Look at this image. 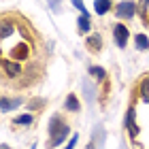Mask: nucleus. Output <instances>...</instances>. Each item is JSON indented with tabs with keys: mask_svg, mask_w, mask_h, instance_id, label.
I'll return each instance as SVG.
<instances>
[{
	"mask_svg": "<svg viewBox=\"0 0 149 149\" xmlns=\"http://www.w3.org/2000/svg\"><path fill=\"white\" fill-rule=\"evenodd\" d=\"M70 134V126L68 121H64L62 115H51L49 119V145L51 147H60L66 141V136Z\"/></svg>",
	"mask_w": 149,
	"mask_h": 149,
	"instance_id": "f257e3e1",
	"label": "nucleus"
},
{
	"mask_svg": "<svg viewBox=\"0 0 149 149\" xmlns=\"http://www.w3.org/2000/svg\"><path fill=\"white\" fill-rule=\"evenodd\" d=\"M139 11V4L130 2V0H124V2H119L117 6H115V15H117L119 19H132L134 15H136Z\"/></svg>",
	"mask_w": 149,
	"mask_h": 149,
	"instance_id": "f03ea898",
	"label": "nucleus"
},
{
	"mask_svg": "<svg viewBox=\"0 0 149 149\" xmlns=\"http://www.w3.org/2000/svg\"><path fill=\"white\" fill-rule=\"evenodd\" d=\"M113 38H115V43H117V47H124L128 45V38H130V32H128V28L124 24H115V28H113Z\"/></svg>",
	"mask_w": 149,
	"mask_h": 149,
	"instance_id": "7ed1b4c3",
	"label": "nucleus"
},
{
	"mask_svg": "<svg viewBox=\"0 0 149 149\" xmlns=\"http://www.w3.org/2000/svg\"><path fill=\"white\" fill-rule=\"evenodd\" d=\"M2 72L6 74V77H19L22 74V66H19L17 62H13L11 58H2Z\"/></svg>",
	"mask_w": 149,
	"mask_h": 149,
	"instance_id": "20e7f679",
	"label": "nucleus"
},
{
	"mask_svg": "<svg viewBox=\"0 0 149 149\" xmlns=\"http://www.w3.org/2000/svg\"><path fill=\"white\" fill-rule=\"evenodd\" d=\"M126 130H128V134H130V139H134V136L139 134V128H136V124H134V107L128 109V115H126Z\"/></svg>",
	"mask_w": 149,
	"mask_h": 149,
	"instance_id": "39448f33",
	"label": "nucleus"
},
{
	"mask_svg": "<svg viewBox=\"0 0 149 149\" xmlns=\"http://www.w3.org/2000/svg\"><path fill=\"white\" fill-rule=\"evenodd\" d=\"M113 2L111 0H94V11H96V15H107V13L111 11Z\"/></svg>",
	"mask_w": 149,
	"mask_h": 149,
	"instance_id": "423d86ee",
	"label": "nucleus"
},
{
	"mask_svg": "<svg viewBox=\"0 0 149 149\" xmlns=\"http://www.w3.org/2000/svg\"><path fill=\"white\" fill-rule=\"evenodd\" d=\"M24 100L22 98H9V96H2V113H9L11 109H17Z\"/></svg>",
	"mask_w": 149,
	"mask_h": 149,
	"instance_id": "0eeeda50",
	"label": "nucleus"
},
{
	"mask_svg": "<svg viewBox=\"0 0 149 149\" xmlns=\"http://www.w3.org/2000/svg\"><path fill=\"white\" fill-rule=\"evenodd\" d=\"M87 49H90L92 53H98L100 49H102V38H100L98 34H94L87 38Z\"/></svg>",
	"mask_w": 149,
	"mask_h": 149,
	"instance_id": "6e6552de",
	"label": "nucleus"
},
{
	"mask_svg": "<svg viewBox=\"0 0 149 149\" xmlns=\"http://www.w3.org/2000/svg\"><path fill=\"white\" fill-rule=\"evenodd\" d=\"M64 107H66L68 111H72V113H77V111L81 109V104H79V100H77V96H74V94H68V96H66Z\"/></svg>",
	"mask_w": 149,
	"mask_h": 149,
	"instance_id": "1a4fd4ad",
	"label": "nucleus"
},
{
	"mask_svg": "<svg viewBox=\"0 0 149 149\" xmlns=\"http://www.w3.org/2000/svg\"><path fill=\"white\" fill-rule=\"evenodd\" d=\"M134 43H136V47L141 51H147L149 49V38L145 34H136V36H134Z\"/></svg>",
	"mask_w": 149,
	"mask_h": 149,
	"instance_id": "9d476101",
	"label": "nucleus"
},
{
	"mask_svg": "<svg viewBox=\"0 0 149 149\" xmlns=\"http://www.w3.org/2000/svg\"><path fill=\"white\" fill-rule=\"evenodd\" d=\"M32 121H34L32 115H19V117L13 119V126H30Z\"/></svg>",
	"mask_w": 149,
	"mask_h": 149,
	"instance_id": "9b49d317",
	"label": "nucleus"
},
{
	"mask_svg": "<svg viewBox=\"0 0 149 149\" xmlns=\"http://www.w3.org/2000/svg\"><path fill=\"white\" fill-rule=\"evenodd\" d=\"M141 98H143V102H149V77H145L141 83Z\"/></svg>",
	"mask_w": 149,
	"mask_h": 149,
	"instance_id": "f8f14e48",
	"label": "nucleus"
},
{
	"mask_svg": "<svg viewBox=\"0 0 149 149\" xmlns=\"http://www.w3.org/2000/svg\"><path fill=\"white\" fill-rule=\"evenodd\" d=\"M90 74H92L96 81H102L107 72H104V68H100V66H90Z\"/></svg>",
	"mask_w": 149,
	"mask_h": 149,
	"instance_id": "ddd939ff",
	"label": "nucleus"
},
{
	"mask_svg": "<svg viewBox=\"0 0 149 149\" xmlns=\"http://www.w3.org/2000/svg\"><path fill=\"white\" fill-rule=\"evenodd\" d=\"M92 24H90V17L87 15H81L79 17V32H90Z\"/></svg>",
	"mask_w": 149,
	"mask_h": 149,
	"instance_id": "4468645a",
	"label": "nucleus"
},
{
	"mask_svg": "<svg viewBox=\"0 0 149 149\" xmlns=\"http://www.w3.org/2000/svg\"><path fill=\"white\" fill-rule=\"evenodd\" d=\"M77 143H79V136H77V134H72L70 141H68V145H66L64 149H74V147H77Z\"/></svg>",
	"mask_w": 149,
	"mask_h": 149,
	"instance_id": "2eb2a0df",
	"label": "nucleus"
},
{
	"mask_svg": "<svg viewBox=\"0 0 149 149\" xmlns=\"http://www.w3.org/2000/svg\"><path fill=\"white\" fill-rule=\"evenodd\" d=\"M45 104V100H30V109L32 107H43Z\"/></svg>",
	"mask_w": 149,
	"mask_h": 149,
	"instance_id": "dca6fc26",
	"label": "nucleus"
},
{
	"mask_svg": "<svg viewBox=\"0 0 149 149\" xmlns=\"http://www.w3.org/2000/svg\"><path fill=\"white\" fill-rule=\"evenodd\" d=\"M139 6H141V11H147V9H149V0H141Z\"/></svg>",
	"mask_w": 149,
	"mask_h": 149,
	"instance_id": "f3484780",
	"label": "nucleus"
},
{
	"mask_svg": "<svg viewBox=\"0 0 149 149\" xmlns=\"http://www.w3.org/2000/svg\"><path fill=\"white\" fill-rule=\"evenodd\" d=\"M0 149H11V147L6 145V143H2V145H0Z\"/></svg>",
	"mask_w": 149,
	"mask_h": 149,
	"instance_id": "a211bd4d",
	"label": "nucleus"
},
{
	"mask_svg": "<svg viewBox=\"0 0 149 149\" xmlns=\"http://www.w3.org/2000/svg\"><path fill=\"white\" fill-rule=\"evenodd\" d=\"M32 149H36V145H32Z\"/></svg>",
	"mask_w": 149,
	"mask_h": 149,
	"instance_id": "6ab92c4d",
	"label": "nucleus"
},
{
	"mask_svg": "<svg viewBox=\"0 0 149 149\" xmlns=\"http://www.w3.org/2000/svg\"><path fill=\"white\" fill-rule=\"evenodd\" d=\"M147 26H149V24H147Z\"/></svg>",
	"mask_w": 149,
	"mask_h": 149,
	"instance_id": "aec40b11",
	"label": "nucleus"
}]
</instances>
